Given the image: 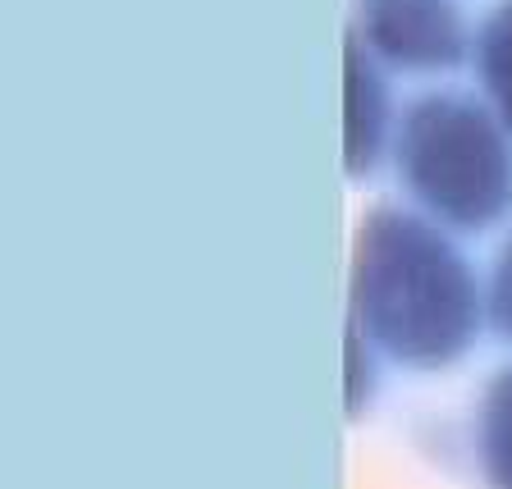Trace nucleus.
Wrapping results in <instances>:
<instances>
[{"label":"nucleus","instance_id":"1","mask_svg":"<svg viewBox=\"0 0 512 489\" xmlns=\"http://www.w3.org/2000/svg\"><path fill=\"white\" fill-rule=\"evenodd\" d=\"M348 307V325L389 362L439 371L471 352L485 320V293L435 220L380 202L352 234Z\"/></svg>","mask_w":512,"mask_h":489},{"label":"nucleus","instance_id":"2","mask_svg":"<svg viewBox=\"0 0 512 489\" xmlns=\"http://www.w3.org/2000/svg\"><path fill=\"white\" fill-rule=\"evenodd\" d=\"M394 165L412 202L444 229L480 234L512 211V133L467 92H426L403 110Z\"/></svg>","mask_w":512,"mask_h":489},{"label":"nucleus","instance_id":"3","mask_svg":"<svg viewBox=\"0 0 512 489\" xmlns=\"http://www.w3.org/2000/svg\"><path fill=\"white\" fill-rule=\"evenodd\" d=\"M352 32L380 64L407 74L458 69L476 42L458 0H357Z\"/></svg>","mask_w":512,"mask_h":489},{"label":"nucleus","instance_id":"4","mask_svg":"<svg viewBox=\"0 0 512 489\" xmlns=\"http://www.w3.org/2000/svg\"><path fill=\"white\" fill-rule=\"evenodd\" d=\"M343 165L352 179H366L394 147V106L380 60L366 51L357 32H348V60H343Z\"/></svg>","mask_w":512,"mask_h":489},{"label":"nucleus","instance_id":"5","mask_svg":"<svg viewBox=\"0 0 512 489\" xmlns=\"http://www.w3.org/2000/svg\"><path fill=\"white\" fill-rule=\"evenodd\" d=\"M471 444H476V467L485 485L512 489V366L490 375V384L480 389Z\"/></svg>","mask_w":512,"mask_h":489},{"label":"nucleus","instance_id":"6","mask_svg":"<svg viewBox=\"0 0 512 489\" xmlns=\"http://www.w3.org/2000/svg\"><path fill=\"white\" fill-rule=\"evenodd\" d=\"M471 60H476V74H480L490 110L512 133V0H499L480 19L476 42H471Z\"/></svg>","mask_w":512,"mask_h":489},{"label":"nucleus","instance_id":"7","mask_svg":"<svg viewBox=\"0 0 512 489\" xmlns=\"http://www.w3.org/2000/svg\"><path fill=\"white\" fill-rule=\"evenodd\" d=\"M485 320L503 343H512V234L494 256L490 284H485Z\"/></svg>","mask_w":512,"mask_h":489},{"label":"nucleus","instance_id":"8","mask_svg":"<svg viewBox=\"0 0 512 489\" xmlns=\"http://www.w3.org/2000/svg\"><path fill=\"white\" fill-rule=\"evenodd\" d=\"M375 398V362H371V339L357 325H348V412L357 416Z\"/></svg>","mask_w":512,"mask_h":489}]
</instances>
